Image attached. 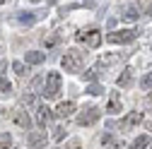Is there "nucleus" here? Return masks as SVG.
<instances>
[{"label": "nucleus", "instance_id": "obj_1", "mask_svg": "<svg viewBox=\"0 0 152 149\" xmlns=\"http://www.w3.org/2000/svg\"><path fill=\"white\" fill-rule=\"evenodd\" d=\"M61 65H63V70H65V72H80V70H82V65H85V53H82V51H77V48L65 51V55L61 58Z\"/></svg>", "mask_w": 152, "mask_h": 149}, {"label": "nucleus", "instance_id": "obj_2", "mask_svg": "<svg viewBox=\"0 0 152 149\" xmlns=\"http://www.w3.org/2000/svg\"><path fill=\"white\" fill-rule=\"evenodd\" d=\"M41 94L46 99H58V94H61V74L58 72H48L46 74V84H44Z\"/></svg>", "mask_w": 152, "mask_h": 149}, {"label": "nucleus", "instance_id": "obj_3", "mask_svg": "<svg viewBox=\"0 0 152 149\" xmlns=\"http://www.w3.org/2000/svg\"><path fill=\"white\" fill-rule=\"evenodd\" d=\"M135 39H138V31L135 29H118V31L106 34V41L109 43H130Z\"/></svg>", "mask_w": 152, "mask_h": 149}, {"label": "nucleus", "instance_id": "obj_4", "mask_svg": "<svg viewBox=\"0 0 152 149\" xmlns=\"http://www.w3.org/2000/svg\"><path fill=\"white\" fill-rule=\"evenodd\" d=\"M7 120L12 125H17V127H22V130H29V125H31V118L27 116V111H22V108H12L7 113Z\"/></svg>", "mask_w": 152, "mask_h": 149}, {"label": "nucleus", "instance_id": "obj_5", "mask_svg": "<svg viewBox=\"0 0 152 149\" xmlns=\"http://www.w3.org/2000/svg\"><path fill=\"white\" fill-rule=\"evenodd\" d=\"M99 116H102V108H97V106H87L85 111H82V113L77 116V125H94V123H97L99 120Z\"/></svg>", "mask_w": 152, "mask_h": 149}, {"label": "nucleus", "instance_id": "obj_6", "mask_svg": "<svg viewBox=\"0 0 152 149\" xmlns=\"http://www.w3.org/2000/svg\"><path fill=\"white\" fill-rule=\"evenodd\" d=\"M77 41L85 43V46H89V48H97L102 43V31L99 29H87V31L77 34Z\"/></svg>", "mask_w": 152, "mask_h": 149}, {"label": "nucleus", "instance_id": "obj_7", "mask_svg": "<svg viewBox=\"0 0 152 149\" xmlns=\"http://www.w3.org/2000/svg\"><path fill=\"white\" fill-rule=\"evenodd\" d=\"M46 142H48L46 130H34V132H29V135H27V144H29L31 149H44V147H46Z\"/></svg>", "mask_w": 152, "mask_h": 149}, {"label": "nucleus", "instance_id": "obj_8", "mask_svg": "<svg viewBox=\"0 0 152 149\" xmlns=\"http://www.w3.org/2000/svg\"><path fill=\"white\" fill-rule=\"evenodd\" d=\"M106 113H111V116H116V113H121L123 111V103H121V96H118V91H111V99H109V103H106Z\"/></svg>", "mask_w": 152, "mask_h": 149}, {"label": "nucleus", "instance_id": "obj_9", "mask_svg": "<svg viewBox=\"0 0 152 149\" xmlns=\"http://www.w3.org/2000/svg\"><path fill=\"white\" fill-rule=\"evenodd\" d=\"M72 113H75V103L72 101H63V103H58V108L53 111L56 118H70Z\"/></svg>", "mask_w": 152, "mask_h": 149}, {"label": "nucleus", "instance_id": "obj_10", "mask_svg": "<svg viewBox=\"0 0 152 149\" xmlns=\"http://www.w3.org/2000/svg\"><path fill=\"white\" fill-rule=\"evenodd\" d=\"M51 118H53V113H51V108H48V106H36V123H39L41 127L48 125Z\"/></svg>", "mask_w": 152, "mask_h": 149}, {"label": "nucleus", "instance_id": "obj_11", "mask_svg": "<svg viewBox=\"0 0 152 149\" xmlns=\"http://www.w3.org/2000/svg\"><path fill=\"white\" fill-rule=\"evenodd\" d=\"M138 123H142V113H140V111H130V113L123 118L121 127H123V130H130L133 125H138Z\"/></svg>", "mask_w": 152, "mask_h": 149}, {"label": "nucleus", "instance_id": "obj_12", "mask_svg": "<svg viewBox=\"0 0 152 149\" xmlns=\"http://www.w3.org/2000/svg\"><path fill=\"white\" fill-rule=\"evenodd\" d=\"M46 60V53H39V51H29L27 53V63L29 65H41Z\"/></svg>", "mask_w": 152, "mask_h": 149}, {"label": "nucleus", "instance_id": "obj_13", "mask_svg": "<svg viewBox=\"0 0 152 149\" xmlns=\"http://www.w3.org/2000/svg\"><path fill=\"white\" fill-rule=\"evenodd\" d=\"M130 82H133V70H123V74L116 80L118 87H130Z\"/></svg>", "mask_w": 152, "mask_h": 149}, {"label": "nucleus", "instance_id": "obj_14", "mask_svg": "<svg viewBox=\"0 0 152 149\" xmlns=\"http://www.w3.org/2000/svg\"><path fill=\"white\" fill-rule=\"evenodd\" d=\"M138 7H126V12H123V22H138Z\"/></svg>", "mask_w": 152, "mask_h": 149}, {"label": "nucleus", "instance_id": "obj_15", "mask_svg": "<svg viewBox=\"0 0 152 149\" xmlns=\"http://www.w3.org/2000/svg\"><path fill=\"white\" fill-rule=\"evenodd\" d=\"M39 17H41V14H36V12H24V14H20V22H22V24H34Z\"/></svg>", "mask_w": 152, "mask_h": 149}, {"label": "nucleus", "instance_id": "obj_16", "mask_svg": "<svg viewBox=\"0 0 152 149\" xmlns=\"http://www.w3.org/2000/svg\"><path fill=\"white\" fill-rule=\"evenodd\" d=\"M61 41H63V34H61V31H56L53 36H46V39H44L46 46H56V43H61Z\"/></svg>", "mask_w": 152, "mask_h": 149}, {"label": "nucleus", "instance_id": "obj_17", "mask_svg": "<svg viewBox=\"0 0 152 149\" xmlns=\"http://www.w3.org/2000/svg\"><path fill=\"white\" fill-rule=\"evenodd\" d=\"M147 144H150V137H147V135H140L135 142H133V149H142V147H147Z\"/></svg>", "mask_w": 152, "mask_h": 149}, {"label": "nucleus", "instance_id": "obj_18", "mask_svg": "<svg viewBox=\"0 0 152 149\" xmlns=\"http://www.w3.org/2000/svg\"><path fill=\"white\" fill-rule=\"evenodd\" d=\"M87 94L99 96V94H104V87H102V84H89V87H87Z\"/></svg>", "mask_w": 152, "mask_h": 149}, {"label": "nucleus", "instance_id": "obj_19", "mask_svg": "<svg viewBox=\"0 0 152 149\" xmlns=\"http://www.w3.org/2000/svg\"><path fill=\"white\" fill-rule=\"evenodd\" d=\"M12 147V137L10 135H0V149H10Z\"/></svg>", "mask_w": 152, "mask_h": 149}, {"label": "nucleus", "instance_id": "obj_20", "mask_svg": "<svg viewBox=\"0 0 152 149\" xmlns=\"http://www.w3.org/2000/svg\"><path fill=\"white\" fill-rule=\"evenodd\" d=\"M140 87H142V89H152V72L145 74V77L140 80Z\"/></svg>", "mask_w": 152, "mask_h": 149}, {"label": "nucleus", "instance_id": "obj_21", "mask_svg": "<svg viewBox=\"0 0 152 149\" xmlns=\"http://www.w3.org/2000/svg\"><path fill=\"white\" fill-rule=\"evenodd\" d=\"M12 70H15L17 74H24V63H20V60H15V63H12Z\"/></svg>", "mask_w": 152, "mask_h": 149}, {"label": "nucleus", "instance_id": "obj_22", "mask_svg": "<svg viewBox=\"0 0 152 149\" xmlns=\"http://www.w3.org/2000/svg\"><path fill=\"white\" fill-rule=\"evenodd\" d=\"M63 137H65V130H63V127H56V132H53V140H56V142H61Z\"/></svg>", "mask_w": 152, "mask_h": 149}, {"label": "nucleus", "instance_id": "obj_23", "mask_svg": "<svg viewBox=\"0 0 152 149\" xmlns=\"http://www.w3.org/2000/svg\"><path fill=\"white\" fill-rule=\"evenodd\" d=\"M22 101H24V103H29V106H36V96H34V94H24V96H22Z\"/></svg>", "mask_w": 152, "mask_h": 149}, {"label": "nucleus", "instance_id": "obj_24", "mask_svg": "<svg viewBox=\"0 0 152 149\" xmlns=\"http://www.w3.org/2000/svg\"><path fill=\"white\" fill-rule=\"evenodd\" d=\"M85 80L94 82V80H97V70H94V67H92V70H87V72H85Z\"/></svg>", "mask_w": 152, "mask_h": 149}, {"label": "nucleus", "instance_id": "obj_25", "mask_svg": "<svg viewBox=\"0 0 152 149\" xmlns=\"http://www.w3.org/2000/svg\"><path fill=\"white\" fill-rule=\"evenodd\" d=\"M0 89H3V91H10V89H12V84H10V82L3 77V80H0Z\"/></svg>", "mask_w": 152, "mask_h": 149}, {"label": "nucleus", "instance_id": "obj_26", "mask_svg": "<svg viewBox=\"0 0 152 149\" xmlns=\"http://www.w3.org/2000/svg\"><path fill=\"white\" fill-rule=\"evenodd\" d=\"M85 5L87 7H94V5H97V0H85Z\"/></svg>", "mask_w": 152, "mask_h": 149}, {"label": "nucleus", "instance_id": "obj_27", "mask_svg": "<svg viewBox=\"0 0 152 149\" xmlns=\"http://www.w3.org/2000/svg\"><path fill=\"white\" fill-rule=\"evenodd\" d=\"M147 14H150V17H152V5H150V7H147Z\"/></svg>", "mask_w": 152, "mask_h": 149}, {"label": "nucleus", "instance_id": "obj_28", "mask_svg": "<svg viewBox=\"0 0 152 149\" xmlns=\"http://www.w3.org/2000/svg\"><path fill=\"white\" fill-rule=\"evenodd\" d=\"M48 3H51V5H56V3H58V0H48Z\"/></svg>", "mask_w": 152, "mask_h": 149}, {"label": "nucleus", "instance_id": "obj_29", "mask_svg": "<svg viewBox=\"0 0 152 149\" xmlns=\"http://www.w3.org/2000/svg\"><path fill=\"white\" fill-rule=\"evenodd\" d=\"M3 3H5V0H0V5H3Z\"/></svg>", "mask_w": 152, "mask_h": 149}, {"label": "nucleus", "instance_id": "obj_30", "mask_svg": "<svg viewBox=\"0 0 152 149\" xmlns=\"http://www.w3.org/2000/svg\"><path fill=\"white\" fill-rule=\"evenodd\" d=\"M150 130H152V123H150Z\"/></svg>", "mask_w": 152, "mask_h": 149}]
</instances>
